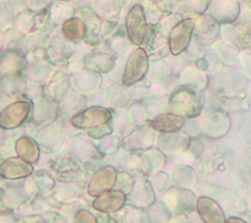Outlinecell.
Wrapping results in <instances>:
<instances>
[{"instance_id": "obj_16", "label": "cell", "mask_w": 251, "mask_h": 223, "mask_svg": "<svg viewBox=\"0 0 251 223\" xmlns=\"http://www.w3.org/2000/svg\"><path fill=\"white\" fill-rule=\"evenodd\" d=\"M116 58L106 51H94L83 59V65L97 73H109L115 67Z\"/></svg>"}, {"instance_id": "obj_10", "label": "cell", "mask_w": 251, "mask_h": 223, "mask_svg": "<svg viewBox=\"0 0 251 223\" xmlns=\"http://www.w3.org/2000/svg\"><path fill=\"white\" fill-rule=\"evenodd\" d=\"M195 39L202 46L212 45L219 39L221 29L219 24L211 15H203L196 19Z\"/></svg>"}, {"instance_id": "obj_27", "label": "cell", "mask_w": 251, "mask_h": 223, "mask_svg": "<svg viewBox=\"0 0 251 223\" xmlns=\"http://www.w3.org/2000/svg\"><path fill=\"white\" fill-rule=\"evenodd\" d=\"M23 65V56L14 50H7L1 59L2 74H16Z\"/></svg>"}, {"instance_id": "obj_29", "label": "cell", "mask_w": 251, "mask_h": 223, "mask_svg": "<svg viewBox=\"0 0 251 223\" xmlns=\"http://www.w3.org/2000/svg\"><path fill=\"white\" fill-rule=\"evenodd\" d=\"M94 5L97 11H100V15L111 19L118 15L121 8V0H95Z\"/></svg>"}, {"instance_id": "obj_36", "label": "cell", "mask_w": 251, "mask_h": 223, "mask_svg": "<svg viewBox=\"0 0 251 223\" xmlns=\"http://www.w3.org/2000/svg\"><path fill=\"white\" fill-rule=\"evenodd\" d=\"M66 1H72V0H66Z\"/></svg>"}, {"instance_id": "obj_12", "label": "cell", "mask_w": 251, "mask_h": 223, "mask_svg": "<svg viewBox=\"0 0 251 223\" xmlns=\"http://www.w3.org/2000/svg\"><path fill=\"white\" fill-rule=\"evenodd\" d=\"M32 173L33 167L31 163L20 156L8 158L0 165V175L8 180L24 179Z\"/></svg>"}, {"instance_id": "obj_14", "label": "cell", "mask_w": 251, "mask_h": 223, "mask_svg": "<svg viewBox=\"0 0 251 223\" xmlns=\"http://www.w3.org/2000/svg\"><path fill=\"white\" fill-rule=\"evenodd\" d=\"M154 131L156 130L151 125L143 126L135 130L124 140V147L128 150H140L151 147L156 138Z\"/></svg>"}, {"instance_id": "obj_31", "label": "cell", "mask_w": 251, "mask_h": 223, "mask_svg": "<svg viewBox=\"0 0 251 223\" xmlns=\"http://www.w3.org/2000/svg\"><path fill=\"white\" fill-rule=\"evenodd\" d=\"M186 4L190 11L201 14L208 8L210 2L208 0H188Z\"/></svg>"}, {"instance_id": "obj_20", "label": "cell", "mask_w": 251, "mask_h": 223, "mask_svg": "<svg viewBox=\"0 0 251 223\" xmlns=\"http://www.w3.org/2000/svg\"><path fill=\"white\" fill-rule=\"evenodd\" d=\"M131 197L134 200V203L140 207L151 206L155 202V194L152 186L146 180L137 182L136 185L132 187Z\"/></svg>"}, {"instance_id": "obj_19", "label": "cell", "mask_w": 251, "mask_h": 223, "mask_svg": "<svg viewBox=\"0 0 251 223\" xmlns=\"http://www.w3.org/2000/svg\"><path fill=\"white\" fill-rule=\"evenodd\" d=\"M87 25L78 16H74L62 25L61 31L73 44H76L87 37Z\"/></svg>"}, {"instance_id": "obj_2", "label": "cell", "mask_w": 251, "mask_h": 223, "mask_svg": "<svg viewBox=\"0 0 251 223\" xmlns=\"http://www.w3.org/2000/svg\"><path fill=\"white\" fill-rule=\"evenodd\" d=\"M150 69L149 57L147 50L144 48H139L134 50L127 60L123 75V84L126 86H133L145 77Z\"/></svg>"}, {"instance_id": "obj_13", "label": "cell", "mask_w": 251, "mask_h": 223, "mask_svg": "<svg viewBox=\"0 0 251 223\" xmlns=\"http://www.w3.org/2000/svg\"><path fill=\"white\" fill-rule=\"evenodd\" d=\"M196 209L202 221L206 223H224L226 222L224 212L218 202L209 197H199L197 199Z\"/></svg>"}, {"instance_id": "obj_4", "label": "cell", "mask_w": 251, "mask_h": 223, "mask_svg": "<svg viewBox=\"0 0 251 223\" xmlns=\"http://www.w3.org/2000/svg\"><path fill=\"white\" fill-rule=\"evenodd\" d=\"M195 25V18H185L180 20L171 29L169 34V48L173 55H179L189 48Z\"/></svg>"}, {"instance_id": "obj_5", "label": "cell", "mask_w": 251, "mask_h": 223, "mask_svg": "<svg viewBox=\"0 0 251 223\" xmlns=\"http://www.w3.org/2000/svg\"><path fill=\"white\" fill-rule=\"evenodd\" d=\"M149 25L141 4H136L126 17V33L136 46H142L148 32Z\"/></svg>"}, {"instance_id": "obj_18", "label": "cell", "mask_w": 251, "mask_h": 223, "mask_svg": "<svg viewBox=\"0 0 251 223\" xmlns=\"http://www.w3.org/2000/svg\"><path fill=\"white\" fill-rule=\"evenodd\" d=\"M184 125L185 118L174 113L160 115L151 123V126L157 132L161 133H173L180 131Z\"/></svg>"}, {"instance_id": "obj_7", "label": "cell", "mask_w": 251, "mask_h": 223, "mask_svg": "<svg viewBox=\"0 0 251 223\" xmlns=\"http://www.w3.org/2000/svg\"><path fill=\"white\" fill-rule=\"evenodd\" d=\"M164 199L172 211L177 214H190L197 206V199L194 193L184 188L174 187L170 189Z\"/></svg>"}, {"instance_id": "obj_8", "label": "cell", "mask_w": 251, "mask_h": 223, "mask_svg": "<svg viewBox=\"0 0 251 223\" xmlns=\"http://www.w3.org/2000/svg\"><path fill=\"white\" fill-rule=\"evenodd\" d=\"M118 180V173L115 167L106 166L98 170L91 178L88 186L90 196H99L100 194L112 190Z\"/></svg>"}, {"instance_id": "obj_28", "label": "cell", "mask_w": 251, "mask_h": 223, "mask_svg": "<svg viewBox=\"0 0 251 223\" xmlns=\"http://www.w3.org/2000/svg\"><path fill=\"white\" fill-rule=\"evenodd\" d=\"M2 89L9 95H15L25 89V82L23 77L16 74H7L2 75Z\"/></svg>"}, {"instance_id": "obj_24", "label": "cell", "mask_w": 251, "mask_h": 223, "mask_svg": "<svg viewBox=\"0 0 251 223\" xmlns=\"http://www.w3.org/2000/svg\"><path fill=\"white\" fill-rule=\"evenodd\" d=\"M75 11L73 7L66 1L54 2L50 10V18L55 25H64L67 20L74 17Z\"/></svg>"}, {"instance_id": "obj_22", "label": "cell", "mask_w": 251, "mask_h": 223, "mask_svg": "<svg viewBox=\"0 0 251 223\" xmlns=\"http://www.w3.org/2000/svg\"><path fill=\"white\" fill-rule=\"evenodd\" d=\"M230 43L251 53V20L233 27V34Z\"/></svg>"}, {"instance_id": "obj_15", "label": "cell", "mask_w": 251, "mask_h": 223, "mask_svg": "<svg viewBox=\"0 0 251 223\" xmlns=\"http://www.w3.org/2000/svg\"><path fill=\"white\" fill-rule=\"evenodd\" d=\"M190 139L184 132H173L164 133L159 137L158 144L159 147L166 153L170 155L183 152L189 146Z\"/></svg>"}, {"instance_id": "obj_35", "label": "cell", "mask_w": 251, "mask_h": 223, "mask_svg": "<svg viewBox=\"0 0 251 223\" xmlns=\"http://www.w3.org/2000/svg\"><path fill=\"white\" fill-rule=\"evenodd\" d=\"M248 5L251 7V0H249V1H248Z\"/></svg>"}, {"instance_id": "obj_1", "label": "cell", "mask_w": 251, "mask_h": 223, "mask_svg": "<svg viewBox=\"0 0 251 223\" xmlns=\"http://www.w3.org/2000/svg\"><path fill=\"white\" fill-rule=\"evenodd\" d=\"M205 106L202 90L192 86H181L170 96L169 109L171 113L183 118L193 119L201 114Z\"/></svg>"}, {"instance_id": "obj_30", "label": "cell", "mask_w": 251, "mask_h": 223, "mask_svg": "<svg viewBox=\"0 0 251 223\" xmlns=\"http://www.w3.org/2000/svg\"><path fill=\"white\" fill-rule=\"evenodd\" d=\"M59 88L65 92H67L68 88H70V78L64 73H57V74L52 78L50 85V92L51 94V97L57 98L58 99L62 98L58 90Z\"/></svg>"}, {"instance_id": "obj_33", "label": "cell", "mask_w": 251, "mask_h": 223, "mask_svg": "<svg viewBox=\"0 0 251 223\" xmlns=\"http://www.w3.org/2000/svg\"><path fill=\"white\" fill-rule=\"evenodd\" d=\"M242 70L244 72V74H246L249 78H251V53L246 52L242 56V62H241Z\"/></svg>"}, {"instance_id": "obj_6", "label": "cell", "mask_w": 251, "mask_h": 223, "mask_svg": "<svg viewBox=\"0 0 251 223\" xmlns=\"http://www.w3.org/2000/svg\"><path fill=\"white\" fill-rule=\"evenodd\" d=\"M31 105L27 100H16L6 106L0 114V126L4 130H14L28 118Z\"/></svg>"}, {"instance_id": "obj_9", "label": "cell", "mask_w": 251, "mask_h": 223, "mask_svg": "<svg viewBox=\"0 0 251 223\" xmlns=\"http://www.w3.org/2000/svg\"><path fill=\"white\" fill-rule=\"evenodd\" d=\"M209 11L219 25H229L237 19L240 4L238 0H213Z\"/></svg>"}, {"instance_id": "obj_23", "label": "cell", "mask_w": 251, "mask_h": 223, "mask_svg": "<svg viewBox=\"0 0 251 223\" xmlns=\"http://www.w3.org/2000/svg\"><path fill=\"white\" fill-rule=\"evenodd\" d=\"M76 16L80 17L83 22L87 25V28L89 30V35L90 37H93V42H97L99 34L100 33V28H101V22L100 18L90 8L85 7V8H80L79 10L76 11L75 13Z\"/></svg>"}, {"instance_id": "obj_25", "label": "cell", "mask_w": 251, "mask_h": 223, "mask_svg": "<svg viewBox=\"0 0 251 223\" xmlns=\"http://www.w3.org/2000/svg\"><path fill=\"white\" fill-rule=\"evenodd\" d=\"M56 117V107L50 100H39L35 105L34 120L35 123L44 124L47 122L53 121Z\"/></svg>"}, {"instance_id": "obj_26", "label": "cell", "mask_w": 251, "mask_h": 223, "mask_svg": "<svg viewBox=\"0 0 251 223\" xmlns=\"http://www.w3.org/2000/svg\"><path fill=\"white\" fill-rule=\"evenodd\" d=\"M217 50L219 52L221 63L228 67H234L239 62V49L231 43H219L217 45Z\"/></svg>"}, {"instance_id": "obj_21", "label": "cell", "mask_w": 251, "mask_h": 223, "mask_svg": "<svg viewBox=\"0 0 251 223\" xmlns=\"http://www.w3.org/2000/svg\"><path fill=\"white\" fill-rule=\"evenodd\" d=\"M15 151L18 156L31 164H35L39 159V146L37 142L30 137H22L16 141Z\"/></svg>"}, {"instance_id": "obj_32", "label": "cell", "mask_w": 251, "mask_h": 223, "mask_svg": "<svg viewBox=\"0 0 251 223\" xmlns=\"http://www.w3.org/2000/svg\"><path fill=\"white\" fill-rule=\"evenodd\" d=\"M75 222H90V223H95L97 222V219L95 216L88 210H80L75 214Z\"/></svg>"}, {"instance_id": "obj_17", "label": "cell", "mask_w": 251, "mask_h": 223, "mask_svg": "<svg viewBox=\"0 0 251 223\" xmlns=\"http://www.w3.org/2000/svg\"><path fill=\"white\" fill-rule=\"evenodd\" d=\"M62 32V31H61ZM73 52V48L70 40L64 35L56 34L51 39V43L48 50V58L51 63L64 62L71 56Z\"/></svg>"}, {"instance_id": "obj_3", "label": "cell", "mask_w": 251, "mask_h": 223, "mask_svg": "<svg viewBox=\"0 0 251 223\" xmlns=\"http://www.w3.org/2000/svg\"><path fill=\"white\" fill-rule=\"evenodd\" d=\"M112 113L102 107H90L74 115L71 123L74 127L81 130H95L109 124Z\"/></svg>"}, {"instance_id": "obj_11", "label": "cell", "mask_w": 251, "mask_h": 223, "mask_svg": "<svg viewBox=\"0 0 251 223\" xmlns=\"http://www.w3.org/2000/svg\"><path fill=\"white\" fill-rule=\"evenodd\" d=\"M127 201L126 193L122 190H109L100 194L93 201V208L101 213H115L121 210Z\"/></svg>"}, {"instance_id": "obj_34", "label": "cell", "mask_w": 251, "mask_h": 223, "mask_svg": "<svg viewBox=\"0 0 251 223\" xmlns=\"http://www.w3.org/2000/svg\"><path fill=\"white\" fill-rule=\"evenodd\" d=\"M227 223H232V222H240V223H244L245 221L241 218H238V217H230L229 219L226 220Z\"/></svg>"}]
</instances>
